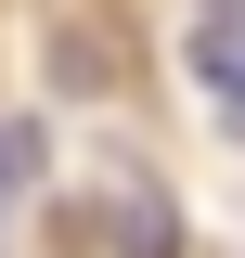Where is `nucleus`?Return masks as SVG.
<instances>
[{"instance_id": "obj_1", "label": "nucleus", "mask_w": 245, "mask_h": 258, "mask_svg": "<svg viewBox=\"0 0 245 258\" xmlns=\"http://www.w3.org/2000/svg\"><path fill=\"white\" fill-rule=\"evenodd\" d=\"M194 91H207V116L245 142V0H207V13H194Z\"/></svg>"}, {"instance_id": "obj_2", "label": "nucleus", "mask_w": 245, "mask_h": 258, "mask_svg": "<svg viewBox=\"0 0 245 258\" xmlns=\"http://www.w3.org/2000/svg\"><path fill=\"white\" fill-rule=\"evenodd\" d=\"M13 181H26V142H13V129H0V207H13Z\"/></svg>"}]
</instances>
